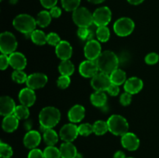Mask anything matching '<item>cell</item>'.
Instances as JSON below:
<instances>
[{
    "mask_svg": "<svg viewBox=\"0 0 159 158\" xmlns=\"http://www.w3.org/2000/svg\"><path fill=\"white\" fill-rule=\"evenodd\" d=\"M19 100L21 105H26L27 107L32 106L36 102V94L34 90L28 87L21 89L19 93Z\"/></svg>",
    "mask_w": 159,
    "mask_h": 158,
    "instance_id": "20",
    "label": "cell"
},
{
    "mask_svg": "<svg viewBox=\"0 0 159 158\" xmlns=\"http://www.w3.org/2000/svg\"><path fill=\"white\" fill-rule=\"evenodd\" d=\"M14 28L22 33L30 35L36 29V19L28 14H20L16 15L12 21Z\"/></svg>",
    "mask_w": 159,
    "mask_h": 158,
    "instance_id": "3",
    "label": "cell"
},
{
    "mask_svg": "<svg viewBox=\"0 0 159 158\" xmlns=\"http://www.w3.org/2000/svg\"><path fill=\"white\" fill-rule=\"evenodd\" d=\"M58 70L61 75L71 76L75 71V66L71 60H61L59 64Z\"/></svg>",
    "mask_w": 159,
    "mask_h": 158,
    "instance_id": "28",
    "label": "cell"
},
{
    "mask_svg": "<svg viewBox=\"0 0 159 158\" xmlns=\"http://www.w3.org/2000/svg\"><path fill=\"white\" fill-rule=\"evenodd\" d=\"M109 131L107 122L103 120H98L93 124V133L97 136H102Z\"/></svg>",
    "mask_w": 159,
    "mask_h": 158,
    "instance_id": "31",
    "label": "cell"
},
{
    "mask_svg": "<svg viewBox=\"0 0 159 158\" xmlns=\"http://www.w3.org/2000/svg\"><path fill=\"white\" fill-rule=\"evenodd\" d=\"M13 154L12 147L7 143L1 142L0 143V156L1 158H10Z\"/></svg>",
    "mask_w": 159,
    "mask_h": 158,
    "instance_id": "36",
    "label": "cell"
},
{
    "mask_svg": "<svg viewBox=\"0 0 159 158\" xmlns=\"http://www.w3.org/2000/svg\"><path fill=\"white\" fill-rule=\"evenodd\" d=\"M112 84L109 74L102 72H98L93 77H92L91 85L93 89L99 91H107Z\"/></svg>",
    "mask_w": 159,
    "mask_h": 158,
    "instance_id": "9",
    "label": "cell"
},
{
    "mask_svg": "<svg viewBox=\"0 0 159 158\" xmlns=\"http://www.w3.org/2000/svg\"><path fill=\"white\" fill-rule=\"evenodd\" d=\"M61 41V40L60 37L56 33H50L47 35V43L51 46H56Z\"/></svg>",
    "mask_w": 159,
    "mask_h": 158,
    "instance_id": "39",
    "label": "cell"
},
{
    "mask_svg": "<svg viewBox=\"0 0 159 158\" xmlns=\"http://www.w3.org/2000/svg\"></svg>",
    "mask_w": 159,
    "mask_h": 158,
    "instance_id": "55",
    "label": "cell"
},
{
    "mask_svg": "<svg viewBox=\"0 0 159 158\" xmlns=\"http://www.w3.org/2000/svg\"><path fill=\"white\" fill-rule=\"evenodd\" d=\"M144 0H127L130 4L134 5V6H137V5H139L141 3H142Z\"/></svg>",
    "mask_w": 159,
    "mask_h": 158,
    "instance_id": "50",
    "label": "cell"
},
{
    "mask_svg": "<svg viewBox=\"0 0 159 158\" xmlns=\"http://www.w3.org/2000/svg\"><path fill=\"white\" fill-rule=\"evenodd\" d=\"M110 77L112 84H114V85H118V86L124 84L127 81V75H126L125 71L119 69V68L113 71L110 74Z\"/></svg>",
    "mask_w": 159,
    "mask_h": 158,
    "instance_id": "25",
    "label": "cell"
},
{
    "mask_svg": "<svg viewBox=\"0 0 159 158\" xmlns=\"http://www.w3.org/2000/svg\"><path fill=\"white\" fill-rule=\"evenodd\" d=\"M101 45L98 40H92L86 43L85 47H84V54L87 60H96L100 55Z\"/></svg>",
    "mask_w": 159,
    "mask_h": 158,
    "instance_id": "12",
    "label": "cell"
},
{
    "mask_svg": "<svg viewBox=\"0 0 159 158\" xmlns=\"http://www.w3.org/2000/svg\"><path fill=\"white\" fill-rule=\"evenodd\" d=\"M50 13H51L52 18H58L61 15V9L57 6H54L50 10Z\"/></svg>",
    "mask_w": 159,
    "mask_h": 158,
    "instance_id": "47",
    "label": "cell"
},
{
    "mask_svg": "<svg viewBox=\"0 0 159 158\" xmlns=\"http://www.w3.org/2000/svg\"><path fill=\"white\" fill-rule=\"evenodd\" d=\"M30 38L33 43L39 46H42L47 43V35L40 29H35L30 34Z\"/></svg>",
    "mask_w": 159,
    "mask_h": 158,
    "instance_id": "29",
    "label": "cell"
},
{
    "mask_svg": "<svg viewBox=\"0 0 159 158\" xmlns=\"http://www.w3.org/2000/svg\"><path fill=\"white\" fill-rule=\"evenodd\" d=\"M19 120L20 119L14 114L5 116L2 123L3 130L6 133H12L16 130L19 126Z\"/></svg>",
    "mask_w": 159,
    "mask_h": 158,
    "instance_id": "22",
    "label": "cell"
},
{
    "mask_svg": "<svg viewBox=\"0 0 159 158\" xmlns=\"http://www.w3.org/2000/svg\"><path fill=\"white\" fill-rule=\"evenodd\" d=\"M41 141V136L37 130H30L26 133L23 138V144L28 149H35Z\"/></svg>",
    "mask_w": 159,
    "mask_h": 158,
    "instance_id": "17",
    "label": "cell"
},
{
    "mask_svg": "<svg viewBox=\"0 0 159 158\" xmlns=\"http://www.w3.org/2000/svg\"><path fill=\"white\" fill-rule=\"evenodd\" d=\"M121 144L126 150L134 151L138 150L139 147L140 139L134 133L127 132V133L121 136Z\"/></svg>",
    "mask_w": 159,
    "mask_h": 158,
    "instance_id": "14",
    "label": "cell"
},
{
    "mask_svg": "<svg viewBox=\"0 0 159 158\" xmlns=\"http://www.w3.org/2000/svg\"><path fill=\"white\" fill-rule=\"evenodd\" d=\"M61 158H75L78 151L75 146L71 142H65L60 147Z\"/></svg>",
    "mask_w": 159,
    "mask_h": 158,
    "instance_id": "23",
    "label": "cell"
},
{
    "mask_svg": "<svg viewBox=\"0 0 159 158\" xmlns=\"http://www.w3.org/2000/svg\"><path fill=\"white\" fill-rule=\"evenodd\" d=\"M9 65V56L6 55V54H2L0 56V68H1L2 71H4L6 68H8V66Z\"/></svg>",
    "mask_w": 159,
    "mask_h": 158,
    "instance_id": "43",
    "label": "cell"
},
{
    "mask_svg": "<svg viewBox=\"0 0 159 158\" xmlns=\"http://www.w3.org/2000/svg\"><path fill=\"white\" fill-rule=\"evenodd\" d=\"M17 40L15 36L10 32H3L0 35V50L2 54H11L17 48Z\"/></svg>",
    "mask_w": 159,
    "mask_h": 158,
    "instance_id": "7",
    "label": "cell"
},
{
    "mask_svg": "<svg viewBox=\"0 0 159 158\" xmlns=\"http://www.w3.org/2000/svg\"><path fill=\"white\" fill-rule=\"evenodd\" d=\"M144 87V83L142 80L139 77H132L127 79L124 83V90L126 92H128L131 94H137L142 90Z\"/></svg>",
    "mask_w": 159,
    "mask_h": 158,
    "instance_id": "18",
    "label": "cell"
},
{
    "mask_svg": "<svg viewBox=\"0 0 159 158\" xmlns=\"http://www.w3.org/2000/svg\"><path fill=\"white\" fill-rule=\"evenodd\" d=\"M89 33H90V29L86 27H80L79 28V29H78L77 31V34L78 36H79V37L83 40H88Z\"/></svg>",
    "mask_w": 159,
    "mask_h": 158,
    "instance_id": "42",
    "label": "cell"
},
{
    "mask_svg": "<svg viewBox=\"0 0 159 158\" xmlns=\"http://www.w3.org/2000/svg\"><path fill=\"white\" fill-rule=\"evenodd\" d=\"M75 158H83V156H82V153H77V155H76Z\"/></svg>",
    "mask_w": 159,
    "mask_h": 158,
    "instance_id": "52",
    "label": "cell"
},
{
    "mask_svg": "<svg viewBox=\"0 0 159 158\" xmlns=\"http://www.w3.org/2000/svg\"><path fill=\"white\" fill-rule=\"evenodd\" d=\"M61 119V112L57 108L48 106L43 108L39 114L40 126L45 129H53Z\"/></svg>",
    "mask_w": 159,
    "mask_h": 158,
    "instance_id": "2",
    "label": "cell"
},
{
    "mask_svg": "<svg viewBox=\"0 0 159 158\" xmlns=\"http://www.w3.org/2000/svg\"><path fill=\"white\" fill-rule=\"evenodd\" d=\"M48 83V76L43 73H34L28 75L26 85L33 90L43 88Z\"/></svg>",
    "mask_w": 159,
    "mask_h": 158,
    "instance_id": "10",
    "label": "cell"
},
{
    "mask_svg": "<svg viewBox=\"0 0 159 158\" xmlns=\"http://www.w3.org/2000/svg\"><path fill=\"white\" fill-rule=\"evenodd\" d=\"M96 36L99 41L102 42V43H106L108 41L110 37V31L107 26H99L96 29Z\"/></svg>",
    "mask_w": 159,
    "mask_h": 158,
    "instance_id": "30",
    "label": "cell"
},
{
    "mask_svg": "<svg viewBox=\"0 0 159 158\" xmlns=\"http://www.w3.org/2000/svg\"><path fill=\"white\" fill-rule=\"evenodd\" d=\"M79 73L84 77H93L99 71L96 60H86L80 64L79 68Z\"/></svg>",
    "mask_w": 159,
    "mask_h": 158,
    "instance_id": "13",
    "label": "cell"
},
{
    "mask_svg": "<svg viewBox=\"0 0 159 158\" xmlns=\"http://www.w3.org/2000/svg\"><path fill=\"white\" fill-rule=\"evenodd\" d=\"M28 158H45L43 152L40 149H32L28 154Z\"/></svg>",
    "mask_w": 159,
    "mask_h": 158,
    "instance_id": "44",
    "label": "cell"
},
{
    "mask_svg": "<svg viewBox=\"0 0 159 158\" xmlns=\"http://www.w3.org/2000/svg\"><path fill=\"white\" fill-rule=\"evenodd\" d=\"M51 16L50 12L46 10L40 11L38 14H37V16L36 18V21H37V24L40 27L44 28L47 27L48 26H49L50 23L51 22Z\"/></svg>",
    "mask_w": 159,
    "mask_h": 158,
    "instance_id": "26",
    "label": "cell"
},
{
    "mask_svg": "<svg viewBox=\"0 0 159 158\" xmlns=\"http://www.w3.org/2000/svg\"><path fill=\"white\" fill-rule=\"evenodd\" d=\"M96 62L100 72L110 75L113 71L118 68L119 58L113 51L106 50L101 53Z\"/></svg>",
    "mask_w": 159,
    "mask_h": 158,
    "instance_id": "1",
    "label": "cell"
},
{
    "mask_svg": "<svg viewBox=\"0 0 159 158\" xmlns=\"http://www.w3.org/2000/svg\"><path fill=\"white\" fill-rule=\"evenodd\" d=\"M113 158H127V157H126L124 152L121 151V150H119V151H116V153H114Z\"/></svg>",
    "mask_w": 159,
    "mask_h": 158,
    "instance_id": "49",
    "label": "cell"
},
{
    "mask_svg": "<svg viewBox=\"0 0 159 158\" xmlns=\"http://www.w3.org/2000/svg\"><path fill=\"white\" fill-rule=\"evenodd\" d=\"M43 140L48 146H54L58 141V135L53 129H47L43 132Z\"/></svg>",
    "mask_w": 159,
    "mask_h": 158,
    "instance_id": "27",
    "label": "cell"
},
{
    "mask_svg": "<svg viewBox=\"0 0 159 158\" xmlns=\"http://www.w3.org/2000/svg\"><path fill=\"white\" fill-rule=\"evenodd\" d=\"M55 53L57 57L61 60H69L72 55V47L66 40H61L55 46Z\"/></svg>",
    "mask_w": 159,
    "mask_h": 158,
    "instance_id": "15",
    "label": "cell"
},
{
    "mask_svg": "<svg viewBox=\"0 0 159 158\" xmlns=\"http://www.w3.org/2000/svg\"><path fill=\"white\" fill-rule=\"evenodd\" d=\"M93 23L97 27L106 26L110 23L112 18V12L107 6L99 7L93 12Z\"/></svg>",
    "mask_w": 159,
    "mask_h": 158,
    "instance_id": "8",
    "label": "cell"
},
{
    "mask_svg": "<svg viewBox=\"0 0 159 158\" xmlns=\"http://www.w3.org/2000/svg\"><path fill=\"white\" fill-rule=\"evenodd\" d=\"M85 115V108L81 105H75L70 108L68 113V117L70 122L72 123H77L84 119Z\"/></svg>",
    "mask_w": 159,
    "mask_h": 158,
    "instance_id": "21",
    "label": "cell"
},
{
    "mask_svg": "<svg viewBox=\"0 0 159 158\" xmlns=\"http://www.w3.org/2000/svg\"><path fill=\"white\" fill-rule=\"evenodd\" d=\"M72 20L79 28H89L93 23V15L85 7H79L73 12Z\"/></svg>",
    "mask_w": 159,
    "mask_h": 158,
    "instance_id": "5",
    "label": "cell"
},
{
    "mask_svg": "<svg viewBox=\"0 0 159 158\" xmlns=\"http://www.w3.org/2000/svg\"><path fill=\"white\" fill-rule=\"evenodd\" d=\"M90 101L94 106L102 108L107 104V96L104 91H96L90 96Z\"/></svg>",
    "mask_w": 159,
    "mask_h": 158,
    "instance_id": "24",
    "label": "cell"
},
{
    "mask_svg": "<svg viewBox=\"0 0 159 158\" xmlns=\"http://www.w3.org/2000/svg\"><path fill=\"white\" fill-rule=\"evenodd\" d=\"M146 64L149 65H153L155 64L158 62L159 60V56L156 53H150V54H147L144 58Z\"/></svg>",
    "mask_w": 159,
    "mask_h": 158,
    "instance_id": "40",
    "label": "cell"
},
{
    "mask_svg": "<svg viewBox=\"0 0 159 158\" xmlns=\"http://www.w3.org/2000/svg\"><path fill=\"white\" fill-rule=\"evenodd\" d=\"M89 2L93 3V4H99V3L103 2L105 0H88Z\"/></svg>",
    "mask_w": 159,
    "mask_h": 158,
    "instance_id": "51",
    "label": "cell"
},
{
    "mask_svg": "<svg viewBox=\"0 0 159 158\" xmlns=\"http://www.w3.org/2000/svg\"><path fill=\"white\" fill-rule=\"evenodd\" d=\"M40 2L43 7L51 9L54 6H56L57 0H40Z\"/></svg>",
    "mask_w": 159,
    "mask_h": 158,
    "instance_id": "45",
    "label": "cell"
},
{
    "mask_svg": "<svg viewBox=\"0 0 159 158\" xmlns=\"http://www.w3.org/2000/svg\"><path fill=\"white\" fill-rule=\"evenodd\" d=\"M78 129H79V135L81 136H87L93 133V125H91L90 123L81 124L79 126H78Z\"/></svg>",
    "mask_w": 159,
    "mask_h": 158,
    "instance_id": "37",
    "label": "cell"
},
{
    "mask_svg": "<svg viewBox=\"0 0 159 158\" xmlns=\"http://www.w3.org/2000/svg\"><path fill=\"white\" fill-rule=\"evenodd\" d=\"M134 27V22L128 17H121L113 24V30L115 33L121 37H127L131 34Z\"/></svg>",
    "mask_w": 159,
    "mask_h": 158,
    "instance_id": "6",
    "label": "cell"
},
{
    "mask_svg": "<svg viewBox=\"0 0 159 158\" xmlns=\"http://www.w3.org/2000/svg\"><path fill=\"white\" fill-rule=\"evenodd\" d=\"M107 91L110 94V95L116 96L120 92V88L118 85H114V84H111Z\"/></svg>",
    "mask_w": 159,
    "mask_h": 158,
    "instance_id": "46",
    "label": "cell"
},
{
    "mask_svg": "<svg viewBox=\"0 0 159 158\" xmlns=\"http://www.w3.org/2000/svg\"><path fill=\"white\" fill-rule=\"evenodd\" d=\"M9 65L15 70L23 71L27 64L26 57L20 52H13L9 55Z\"/></svg>",
    "mask_w": 159,
    "mask_h": 158,
    "instance_id": "19",
    "label": "cell"
},
{
    "mask_svg": "<svg viewBox=\"0 0 159 158\" xmlns=\"http://www.w3.org/2000/svg\"><path fill=\"white\" fill-rule=\"evenodd\" d=\"M14 115L19 119H26L30 116V110L27 106L23 105H17L14 111Z\"/></svg>",
    "mask_w": 159,
    "mask_h": 158,
    "instance_id": "33",
    "label": "cell"
},
{
    "mask_svg": "<svg viewBox=\"0 0 159 158\" xmlns=\"http://www.w3.org/2000/svg\"><path fill=\"white\" fill-rule=\"evenodd\" d=\"M16 107L15 102L9 96H2L0 99V114L2 116L12 115Z\"/></svg>",
    "mask_w": 159,
    "mask_h": 158,
    "instance_id": "16",
    "label": "cell"
},
{
    "mask_svg": "<svg viewBox=\"0 0 159 158\" xmlns=\"http://www.w3.org/2000/svg\"><path fill=\"white\" fill-rule=\"evenodd\" d=\"M45 158H61L60 149L54 146H48L43 150Z\"/></svg>",
    "mask_w": 159,
    "mask_h": 158,
    "instance_id": "34",
    "label": "cell"
},
{
    "mask_svg": "<svg viewBox=\"0 0 159 158\" xmlns=\"http://www.w3.org/2000/svg\"><path fill=\"white\" fill-rule=\"evenodd\" d=\"M132 101V94L128 92H124L121 94L120 98V102L124 106H127L131 103Z\"/></svg>",
    "mask_w": 159,
    "mask_h": 158,
    "instance_id": "41",
    "label": "cell"
},
{
    "mask_svg": "<svg viewBox=\"0 0 159 158\" xmlns=\"http://www.w3.org/2000/svg\"><path fill=\"white\" fill-rule=\"evenodd\" d=\"M79 129L78 126L75 123H68L63 125L60 130L61 139L65 142H71L72 143L75 139L79 136Z\"/></svg>",
    "mask_w": 159,
    "mask_h": 158,
    "instance_id": "11",
    "label": "cell"
},
{
    "mask_svg": "<svg viewBox=\"0 0 159 158\" xmlns=\"http://www.w3.org/2000/svg\"><path fill=\"white\" fill-rule=\"evenodd\" d=\"M23 126H24V129L27 132L32 130V127H33L32 121H31V120H26V122H24V124H23Z\"/></svg>",
    "mask_w": 159,
    "mask_h": 158,
    "instance_id": "48",
    "label": "cell"
},
{
    "mask_svg": "<svg viewBox=\"0 0 159 158\" xmlns=\"http://www.w3.org/2000/svg\"><path fill=\"white\" fill-rule=\"evenodd\" d=\"M28 76L26 75L24 71L21 70H15L12 74V79L15 82L19 84H23L26 82Z\"/></svg>",
    "mask_w": 159,
    "mask_h": 158,
    "instance_id": "35",
    "label": "cell"
},
{
    "mask_svg": "<svg viewBox=\"0 0 159 158\" xmlns=\"http://www.w3.org/2000/svg\"><path fill=\"white\" fill-rule=\"evenodd\" d=\"M71 84V79H70V76L66 75H61L58 77L57 81V85L58 88L61 89H65L68 88Z\"/></svg>",
    "mask_w": 159,
    "mask_h": 158,
    "instance_id": "38",
    "label": "cell"
},
{
    "mask_svg": "<svg viewBox=\"0 0 159 158\" xmlns=\"http://www.w3.org/2000/svg\"><path fill=\"white\" fill-rule=\"evenodd\" d=\"M127 158H134V157H127Z\"/></svg>",
    "mask_w": 159,
    "mask_h": 158,
    "instance_id": "54",
    "label": "cell"
},
{
    "mask_svg": "<svg viewBox=\"0 0 159 158\" xmlns=\"http://www.w3.org/2000/svg\"><path fill=\"white\" fill-rule=\"evenodd\" d=\"M81 0H61L63 9L68 12H74L75 9L80 7Z\"/></svg>",
    "mask_w": 159,
    "mask_h": 158,
    "instance_id": "32",
    "label": "cell"
},
{
    "mask_svg": "<svg viewBox=\"0 0 159 158\" xmlns=\"http://www.w3.org/2000/svg\"><path fill=\"white\" fill-rule=\"evenodd\" d=\"M17 1H18V0H9V2H10V3L11 4H16V3L17 2Z\"/></svg>",
    "mask_w": 159,
    "mask_h": 158,
    "instance_id": "53",
    "label": "cell"
},
{
    "mask_svg": "<svg viewBox=\"0 0 159 158\" xmlns=\"http://www.w3.org/2000/svg\"><path fill=\"white\" fill-rule=\"evenodd\" d=\"M107 124L109 131L115 136H122L128 132V122L120 115H112L107 120Z\"/></svg>",
    "mask_w": 159,
    "mask_h": 158,
    "instance_id": "4",
    "label": "cell"
}]
</instances>
